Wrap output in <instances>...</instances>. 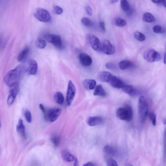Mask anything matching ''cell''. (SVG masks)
I'll list each match as a JSON object with an SVG mask.
<instances>
[{
	"label": "cell",
	"mask_w": 166,
	"mask_h": 166,
	"mask_svg": "<svg viewBox=\"0 0 166 166\" xmlns=\"http://www.w3.org/2000/svg\"><path fill=\"white\" fill-rule=\"evenodd\" d=\"M54 13L60 15L63 13V10L62 8L58 6H55L54 7Z\"/></svg>",
	"instance_id": "8d00e7d4"
},
{
	"label": "cell",
	"mask_w": 166,
	"mask_h": 166,
	"mask_svg": "<svg viewBox=\"0 0 166 166\" xmlns=\"http://www.w3.org/2000/svg\"><path fill=\"white\" fill-rule=\"evenodd\" d=\"M33 14L36 19L43 22L48 23L51 20L50 14L44 9L38 8L36 9Z\"/></svg>",
	"instance_id": "5b68a950"
},
{
	"label": "cell",
	"mask_w": 166,
	"mask_h": 166,
	"mask_svg": "<svg viewBox=\"0 0 166 166\" xmlns=\"http://www.w3.org/2000/svg\"><path fill=\"white\" fill-rule=\"evenodd\" d=\"M135 38L140 41H143L145 40L146 37L143 33L139 31L135 32L134 34Z\"/></svg>",
	"instance_id": "83f0119b"
},
{
	"label": "cell",
	"mask_w": 166,
	"mask_h": 166,
	"mask_svg": "<svg viewBox=\"0 0 166 166\" xmlns=\"http://www.w3.org/2000/svg\"><path fill=\"white\" fill-rule=\"evenodd\" d=\"M99 26L100 29L104 32L106 31L105 23L103 21H101L99 23Z\"/></svg>",
	"instance_id": "60d3db41"
},
{
	"label": "cell",
	"mask_w": 166,
	"mask_h": 166,
	"mask_svg": "<svg viewBox=\"0 0 166 166\" xmlns=\"http://www.w3.org/2000/svg\"><path fill=\"white\" fill-rule=\"evenodd\" d=\"M79 58L80 62L83 66H90L93 62V60L91 57L85 53H82L80 54Z\"/></svg>",
	"instance_id": "5bb4252c"
},
{
	"label": "cell",
	"mask_w": 166,
	"mask_h": 166,
	"mask_svg": "<svg viewBox=\"0 0 166 166\" xmlns=\"http://www.w3.org/2000/svg\"><path fill=\"white\" fill-rule=\"evenodd\" d=\"M39 108L41 110L42 112L45 115L46 112L47 110L45 108V107L42 104H40L39 105Z\"/></svg>",
	"instance_id": "b9f144b4"
},
{
	"label": "cell",
	"mask_w": 166,
	"mask_h": 166,
	"mask_svg": "<svg viewBox=\"0 0 166 166\" xmlns=\"http://www.w3.org/2000/svg\"><path fill=\"white\" fill-rule=\"evenodd\" d=\"M101 50L107 55H111L115 53V49L114 46L109 40H104L102 45Z\"/></svg>",
	"instance_id": "30bf717a"
},
{
	"label": "cell",
	"mask_w": 166,
	"mask_h": 166,
	"mask_svg": "<svg viewBox=\"0 0 166 166\" xmlns=\"http://www.w3.org/2000/svg\"><path fill=\"white\" fill-rule=\"evenodd\" d=\"M26 71V67L22 65L18 66L14 69L10 70L4 78L5 84L11 87L15 84H19V82Z\"/></svg>",
	"instance_id": "6da1fadb"
},
{
	"label": "cell",
	"mask_w": 166,
	"mask_h": 166,
	"mask_svg": "<svg viewBox=\"0 0 166 166\" xmlns=\"http://www.w3.org/2000/svg\"><path fill=\"white\" fill-rule=\"evenodd\" d=\"M122 90L125 93L131 96H135L137 93L136 90L131 85H125L122 88Z\"/></svg>",
	"instance_id": "7402d4cb"
},
{
	"label": "cell",
	"mask_w": 166,
	"mask_h": 166,
	"mask_svg": "<svg viewBox=\"0 0 166 166\" xmlns=\"http://www.w3.org/2000/svg\"><path fill=\"white\" fill-rule=\"evenodd\" d=\"M17 131L21 137L23 139H26L27 136L26 132V128L23 121L21 119H20L18 121L17 126Z\"/></svg>",
	"instance_id": "9a60e30c"
},
{
	"label": "cell",
	"mask_w": 166,
	"mask_h": 166,
	"mask_svg": "<svg viewBox=\"0 0 166 166\" xmlns=\"http://www.w3.org/2000/svg\"><path fill=\"white\" fill-rule=\"evenodd\" d=\"M164 63L165 64H166V54L165 53V54H164Z\"/></svg>",
	"instance_id": "bcb514c9"
},
{
	"label": "cell",
	"mask_w": 166,
	"mask_h": 166,
	"mask_svg": "<svg viewBox=\"0 0 166 166\" xmlns=\"http://www.w3.org/2000/svg\"><path fill=\"white\" fill-rule=\"evenodd\" d=\"M121 6L122 10L125 12L128 11L130 10V4L126 0L121 1Z\"/></svg>",
	"instance_id": "484cf974"
},
{
	"label": "cell",
	"mask_w": 166,
	"mask_h": 166,
	"mask_svg": "<svg viewBox=\"0 0 166 166\" xmlns=\"http://www.w3.org/2000/svg\"><path fill=\"white\" fill-rule=\"evenodd\" d=\"M96 82L93 79H86L83 81L82 84L84 88L87 90H92L96 87Z\"/></svg>",
	"instance_id": "e0dca14e"
},
{
	"label": "cell",
	"mask_w": 166,
	"mask_h": 166,
	"mask_svg": "<svg viewBox=\"0 0 166 166\" xmlns=\"http://www.w3.org/2000/svg\"><path fill=\"white\" fill-rule=\"evenodd\" d=\"M118 66L121 69L125 70L133 68L134 67V65L131 61L123 60L121 61L119 63Z\"/></svg>",
	"instance_id": "44dd1931"
},
{
	"label": "cell",
	"mask_w": 166,
	"mask_h": 166,
	"mask_svg": "<svg viewBox=\"0 0 166 166\" xmlns=\"http://www.w3.org/2000/svg\"><path fill=\"white\" fill-rule=\"evenodd\" d=\"M62 109L60 108H55L46 110L44 115L46 120L51 122H54L57 120L61 114Z\"/></svg>",
	"instance_id": "8992f818"
},
{
	"label": "cell",
	"mask_w": 166,
	"mask_h": 166,
	"mask_svg": "<svg viewBox=\"0 0 166 166\" xmlns=\"http://www.w3.org/2000/svg\"><path fill=\"white\" fill-rule=\"evenodd\" d=\"M1 121H0V129H1Z\"/></svg>",
	"instance_id": "c3c4849f"
},
{
	"label": "cell",
	"mask_w": 166,
	"mask_h": 166,
	"mask_svg": "<svg viewBox=\"0 0 166 166\" xmlns=\"http://www.w3.org/2000/svg\"><path fill=\"white\" fill-rule=\"evenodd\" d=\"M143 57L148 62L153 63L160 60L161 56L157 51L154 49H149L144 52Z\"/></svg>",
	"instance_id": "277c9868"
},
{
	"label": "cell",
	"mask_w": 166,
	"mask_h": 166,
	"mask_svg": "<svg viewBox=\"0 0 166 166\" xmlns=\"http://www.w3.org/2000/svg\"><path fill=\"white\" fill-rule=\"evenodd\" d=\"M115 25L119 27H123L126 25L127 22L126 21L121 18H117L115 20Z\"/></svg>",
	"instance_id": "4316f807"
},
{
	"label": "cell",
	"mask_w": 166,
	"mask_h": 166,
	"mask_svg": "<svg viewBox=\"0 0 166 166\" xmlns=\"http://www.w3.org/2000/svg\"><path fill=\"white\" fill-rule=\"evenodd\" d=\"M103 122V118L99 116L91 117L87 120V123L90 126H94L99 125Z\"/></svg>",
	"instance_id": "2e32d148"
},
{
	"label": "cell",
	"mask_w": 166,
	"mask_h": 166,
	"mask_svg": "<svg viewBox=\"0 0 166 166\" xmlns=\"http://www.w3.org/2000/svg\"><path fill=\"white\" fill-rule=\"evenodd\" d=\"M148 104L145 97H140L138 102V114L140 121L142 123L145 122L148 114Z\"/></svg>",
	"instance_id": "7a4b0ae2"
},
{
	"label": "cell",
	"mask_w": 166,
	"mask_h": 166,
	"mask_svg": "<svg viewBox=\"0 0 166 166\" xmlns=\"http://www.w3.org/2000/svg\"><path fill=\"white\" fill-rule=\"evenodd\" d=\"M107 166H118L117 162L114 159L110 158L108 160L107 162Z\"/></svg>",
	"instance_id": "d590c367"
},
{
	"label": "cell",
	"mask_w": 166,
	"mask_h": 166,
	"mask_svg": "<svg viewBox=\"0 0 166 166\" xmlns=\"http://www.w3.org/2000/svg\"><path fill=\"white\" fill-rule=\"evenodd\" d=\"M109 83L111 87L117 89L122 88L125 85L122 80L113 75L112 76Z\"/></svg>",
	"instance_id": "7c38bea8"
},
{
	"label": "cell",
	"mask_w": 166,
	"mask_h": 166,
	"mask_svg": "<svg viewBox=\"0 0 166 166\" xmlns=\"http://www.w3.org/2000/svg\"><path fill=\"white\" fill-rule=\"evenodd\" d=\"M104 151L107 154L113 155L115 153V150L113 148L109 145H107L104 147Z\"/></svg>",
	"instance_id": "4dcf8cb0"
},
{
	"label": "cell",
	"mask_w": 166,
	"mask_h": 166,
	"mask_svg": "<svg viewBox=\"0 0 166 166\" xmlns=\"http://www.w3.org/2000/svg\"><path fill=\"white\" fill-rule=\"evenodd\" d=\"M29 51V48L28 47L24 49L18 56V61L21 63L25 62L28 57Z\"/></svg>",
	"instance_id": "d6986e66"
},
{
	"label": "cell",
	"mask_w": 166,
	"mask_h": 166,
	"mask_svg": "<svg viewBox=\"0 0 166 166\" xmlns=\"http://www.w3.org/2000/svg\"><path fill=\"white\" fill-rule=\"evenodd\" d=\"M36 45L39 49H44L46 47V43L45 40L38 38L36 41Z\"/></svg>",
	"instance_id": "f1b7e54d"
},
{
	"label": "cell",
	"mask_w": 166,
	"mask_h": 166,
	"mask_svg": "<svg viewBox=\"0 0 166 166\" xmlns=\"http://www.w3.org/2000/svg\"><path fill=\"white\" fill-rule=\"evenodd\" d=\"M85 11L86 13L89 16H92L93 15V11H92L91 8L90 6H87L85 7Z\"/></svg>",
	"instance_id": "f35d334b"
},
{
	"label": "cell",
	"mask_w": 166,
	"mask_h": 166,
	"mask_svg": "<svg viewBox=\"0 0 166 166\" xmlns=\"http://www.w3.org/2000/svg\"><path fill=\"white\" fill-rule=\"evenodd\" d=\"M11 90L7 99L9 106H11L16 99L19 90V84H15L10 87Z\"/></svg>",
	"instance_id": "8fae6325"
},
{
	"label": "cell",
	"mask_w": 166,
	"mask_h": 166,
	"mask_svg": "<svg viewBox=\"0 0 166 166\" xmlns=\"http://www.w3.org/2000/svg\"><path fill=\"white\" fill-rule=\"evenodd\" d=\"M76 92V89L72 81L69 82L68 88L67 93L66 101L67 106H70L74 99Z\"/></svg>",
	"instance_id": "52a82bcc"
},
{
	"label": "cell",
	"mask_w": 166,
	"mask_h": 166,
	"mask_svg": "<svg viewBox=\"0 0 166 166\" xmlns=\"http://www.w3.org/2000/svg\"><path fill=\"white\" fill-rule=\"evenodd\" d=\"M1 148H0V152H1Z\"/></svg>",
	"instance_id": "681fc988"
},
{
	"label": "cell",
	"mask_w": 166,
	"mask_h": 166,
	"mask_svg": "<svg viewBox=\"0 0 166 166\" xmlns=\"http://www.w3.org/2000/svg\"><path fill=\"white\" fill-rule=\"evenodd\" d=\"M153 30L154 32L157 33H163L165 32L164 29L162 26L159 25L154 26Z\"/></svg>",
	"instance_id": "1f68e13d"
},
{
	"label": "cell",
	"mask_w": 166,
	"mask_h": 166,
	"mask_svg": "<svg viewBox=\"0 0 166 166\" xmlns=\"http://www.w3.org/2000/svg\"><path fill=\"white\" fill-rule=\"evenodd\" d=\"M24 116L26 121L29 123H31L32 121L31 113L29 110H26L24 113Z\"/></svg>",
	"instance_id": "836d02e7"
},
{
	"label": "cell",
	"mask_w": 166,
	"mask_h": 166,
	"mask_svg": "<svg viewBox=\"0 0 166 166\" xmlns=\"http://www.w3.org/2000/svg\"><path fill=\"white\" fill-rule=\"evenodd\" d=\"M51 140L53 145L56 147H57L60 145V140L59 138L57 135H54L51 138Z\"/></svg>",
	"instance_id": "d6a6232c"
},
{
	"label": "cell",
	"mask_w": 166,
	"mask_h": 166,
	"mask_svg": "<svg viewBox=\"0 0 166 166\" xmlns=\"http://www.w3.org/2000/svg\"><path fill=\"white\" fill-rule=\"evenodd\" d=\"M54 99L56 103L58 104H62L64 102V97L61 92H58L55 94Z\"/></svg>",
	"instance_id": "d4e9b609"
},
{
	"label": "cell",
	"mask_w": 166,
	"mask_h": 166,
	"mask_svg": "<svg viewBox=\"0 0 166 166\" xmlns=\"http://www.w3.org/2000/svg\"><path fill=\"white\" fill-rule=\"evenodd\" d=\"M38 65L37 63L33 60H31L28 63L26 71L31 75H35L37 72Z\"/></svg>",
	"instance_id": "4fadbf2b"
},
{
	"label": "cell",
	"mask_w": 166,
	"mask_h": 166,
	"mask_svg": "<svg viewBox=\"0 0 166 166\" xmlns=\"http://www.w3.org/2000/svg\"><path fill=\"white\" fill-rule=\"evenodd\" d=\"M95 88H96L94 92V96L102 97H104L106 96V92L104 89L102 85H98Z\"/></svg>",
	"instance_id": "603a6c76"
},
{
	"label": "cell",
	"mask_w": 166,
	"mask_h": 166,
	"mask_svg": "<svg viewBox=\"0 0 166 166\" xmlns=\"http://www.w3.org/2000/svg\"><path fill=\"white\" fill-rule=\"evenodd\" d=\"M125 166H133V165H132L131 164H130L128 163Z\"/></svg>",
	"instance_id": "7dc6e473"
},
{
	"label": "cell",
	"mask_w": 166,
	"mask_h": 166,
	"mask_svg": "<svg viewBox=\"0 0 166 166\" xmlns=\"http://www.w3.org/2000/svg\"><path fill=\"white\" fill-rule=\"evenodd\" d=\"M45 39L49 42L51 43L58 49L62 48V43L60 36L53 34H48L45 36Z\"/></svg>",
	"instance_id": "9c48e42d"
},
{
	"label": "cell",
	"mask_w": 166,
	"mask_h": 166,
	"mask_svg": "<svg viewBox=\"0 0 166 166\" xmlns=\"http://www.w3.org/2000/svg\"><path fill=\"white\" fill-rule=\"evenodd\" d=\"M83 166H94V165L93 162H89L84 164Z\"/></svg>",
	"instance_id": "7bdbcfd3"
},
{
	"label": "cell",
	"mask_w": 166,
	"mask_h": 166,
	"mask_svg": "<svg viewBox=\"0 0 166 166\" xmlns=\"http://www.w3.org/2000/svg\"><path fill=\"white\" fill-rule=\"evenodd\" d=\"M149 117L150 120L152 122V124L154 126H155L156 125V115L154 113L152 112L150 113Z\"/></svg>",
	"instance_id": "e575fe53"
},
{
	"label": "cell",
	"mask_w": 166,
	"mask_h": 166,
	"mask_svg": "<svg viewBox=\"0 0 166 166\" xmlns=\"http://www.w3.org/2000/svg\"><path fill=\"white\" fill-rule=\"evenodd\" d=\"M112 75L109 72L103 71L99 73L98 76V79L101 82L109 83Z\"/></svg>",
	"instance_id": "ac0fdd59"
},
{
	"label": "cell",
	"mask_w": 166,
	"mask_h": 166,
	"mask_svg": "<svg viewBox=\"0 0 166 166\" xmlns=\"http://www.w3.org/2000/svg\"><path fill=\"white\" fill-rule=\"evenodd\" d=\"M116 115L121 120L130 121L133 118V113L131 107L128 105L120 107L116 110Z\"/></svg>",
	"instance_id": "3957f363"
},
{
	"label": "cell",
	"mask_w": 166,
	"mask_h": 166,
	"mask_svg": "<svg viewBox=\"0 0 166 166\" xmlns=\"http://www.w3.org/2000/svg\"><path fill=\"white\" fill-rule=\"evenodd\" d=\"M152 1L156 4H161L165 8L166 7V2L165 1H159V0H153Z\"/></svg>",
	"instance_id": "ab89813d"
},
{
	"label": "cell",
	"mask_w": 166,
	"mask_h": 166,
	"mask_svg": "<svg viewBox=\"0 0 166 166\" xmlns=\"http://www.w3.org/2000/svg\"><path fill=\"white\" fill-rule=\"evenodd\" d=\"M61 157L66 162H72L74 160L75 157L72 154L67 150H64L61 152Z\"/></svg>",
	"instance_id": "ffe728a7"
},
{
	"label": "cell",
	"mask_w": 166,
	"mask_h": 166,
	"mask_svg": "<svg viewBox=\"0 0 166 166\" xmlns=\"http://www.w3.org/2000/svg\"><path fill=\"white\" fill-rule=\"evenodd\" d=\"M143 20L146 23H151L155 21V20L154 16L149 13H146L143 16Z\"/></svg>",
	"instance_id": "cb8c5ba5"
},
{
	"label": "cell",
	"mask_w": 166,
	"mask_h": 166,
	"mask_svg": "<svg viewBox=\"0 0 166 166\" xmlns=\"http://www.w3.org/2000/svg\"><path fill=\"white\" fill-rule=\"evenodd\" d=\"M119 1H117V0H113V1H111V4H115V3H117V2H118Z\"/></svg>",
	"instance_id": "f6af8a7d"
},
{
	"label": "cell",
	"mask_w": 166,
	"mask_h": 166,
	"mask_svg": "<svg viewBox=\"0 0 166 166\" xmlns=\"http://www.w3.org/2000/svg\"><path fill=\"white\" fill-rule=\"evenodd\" d=\"M88 42L92 48L94 50H101V45L100 40L97 37L93 34L88 35L87 37Z\"/></svg>",
	"instance_id": "ba28073f"
},
{
	"label": "cell",
	"mask_w": 166,
	"mask_h": 166,
	"mask_svg": "<svg viewBox=\"0 0 166 166\" xmlns=\"http://www.w3.org/2000/svg\"><path fill=\"white\" fill-rule=\"evenodd\" d=\"M74 166H78L79 162L77 158H75L74 159Z\"/></svg>",
	"instance_id": "ee69618b"
},
{
	"label": "cell",
	"mask_w": 166,
	"mask_h": 166,
	"mask_svg": "<svg viewBox=\"0 0 166 166\" xmlns=\"http://www.w3.org/2000/svg\"><path fill=\"white\" fill-rule=\"evenodd\" d=\"M106 68L109 70H114L115 69L116 67L114 64L111 62H108L106 65Z\"/></svg>",
	"instance_id": "74e56055"
},
{
	"label": "cell",
	"mask_w": 166,
	"mask_h": 166,
	"mask_svg": "<svg viewBox=\"0 0 166 166\" xmlns=\"http://www.w3.org/2000/svg\"><path fill=\"white\" fill-rule=\"evenodd\" d=\"M81 21L83 25L88 28L91 27L92 24H93L91 20L88 18L84 17L82 18Z\"/></svg>",
	"instance_id": "f546056e"
}]
</instances>
